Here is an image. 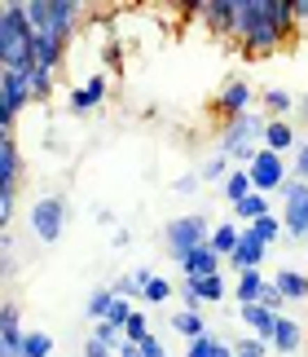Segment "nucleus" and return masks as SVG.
I'll return each mask as SVG.
<instances>
[{"label":"nucleus","mask_w":308,"mask_h":357,"mask_svg":"<svg viewBox=\"0 0 308 357\" xmlns=\"http://www.w3.org/2000/svg\"><path fill=\"white\" fill-rule=\"evenodd\" d=\"M264 128H269V115H256V111L229 119L225 128H220V155H225L233 168H251L256 155L264 150Z\"/></svg>","instance_id":"obj_1"},{"label":"nucleus","mask_w":308,"mask_h":357,"mask_svg":"<svg viewBox=\"0 0 308 357\" xmlns=\"http://www.w3.org/2000/svg\"><path fill=\"white\" fill-rule=\"evenodd\" d=\"M31 26H26L22 0H9L0 9V71H31Z\"/></svg>","instance_id":"obj_2"},{"label":"nucleus","mask_w":308,"mask_h":357,"mask_svg":"<svg viewBox=\"0 0 308 357\" xmlns=\"http://www.w3.org/2000/svg\"><path fill=\"white\" fill-rule=\"evenodd\" d=\"M212 229L216 221H207V212H190V216H172L163 229V238H167V252H172V260H185L194 247H203V243H212Z\"/></svg>","instance_id":"obj_3"},{"label":"nucleus","mask_w":308,"mask_h":357,"mask_svg":"<svg viewBox=\"0 0 308 357\" xmlns=\"http://www.w3.org/2000/svg\"><path fill=\"white\" fill-rule=\"evenodd\" d=\"M66 225H71V203L62 195H45L31 203V234L40 243H58L66 234Z\"/></svg>","instance_id":"obj_4"},{"label":"nucleus","mask_w":308,"mask_h":357,"mask_svg":"<svg viewBox=\"0 0 308 357\" xmlns=\"http://www.w3.org/2000/svg\"><path fill=\"white\" fill-rule=\"evenodd\" d=\"M26 106H31L26 71H0V132H13V123Z\"/></svg>","instance_id":"obj_5"},{"label":"nucleus","mask_w":308,"mask_h":357,"mask_svg":"<svg viewBox=\"0 0 308 357\" xmlns=\"http://www.w3.org/2000/svg\"><path fill=\"white\" fill-rule=\"evenodd\" d=\"M251 185H256V195H282V185L291 181V172H286V159L282 155H273V150H260L256 163H251Z\"/></svg>","instance_id":"obj_6"},{"label":"nucleus","mask_w":308,"mask_h":357,"mask_svg":"<svg viewBox=\"0 0 308 357\" xmlns=\"http://www.w3.org/2000/svg\"><path fill=\"white\" fill-rule=\"evenodd\" d=\"M106 93H110V75L97 71V75H88L84 84H75L71 93H66V106H71L75 115H88V111H97V106L106 102Z\"/></svg>","instance_id":"obj_7"},{"label":"nucleus","mask_w":308,"mask_h":357,"mask_svg":"<svg viewBox=\"0 0 308 357\" xmlns=\"http://www.w3.org/2000/svg\"><path fill=\"white\" fill-rule=\"evenodd\" d=\"M247 106H251V84H247L242 75H233V79H225V89L216 93L212 111L229 123V119H238V115H247Z\"/></svg>","instance_id":"obj_8"},{"label":"nucleus","mask_w":308,"mask_h":357,"mask_svg":"<svg viewBox=\"0 0 308 357\" xmlns=\"http://www.w3.org/2000/svg\"><path fill=\"white\" fill-rule=\"evenodd\" d=\"M22 344H26V331H22V309L5 300L0 305V357H22Z\"/></svg>","instance_id":"obj_9"},{"label":"nucleus","mask_w":308,"mask_h":357,"mask_svg":"<svg viewBox=\"0 0 308 357\" xmlns=\"http://www.w3.org/2000/svg\"><path fill=\"white\" fill-rule=\"evenodd\" d=\"M18 176H22V155L13 132H0V195H18Z\"/></svg>","instance_id":"obj_10"},{"label":"nucleus","mask_w":308,"mask_h":357,"mask_svg":"<svg viewBox=\"0 0 308 357\" xmlns=\"http://www.w3.org/2000/svg\"><path fill=\"white\" fill-rule=\"evenodd\" d=\"M233 13H238V0H203V26L220 40H233Z\"/></svg>","instance_id":"obj_11"},{"label":"nucleus","mask_w":308,"mask_h":357,"mask_svg":"<svg viewBox=\"0 0 308 357\" xmlns=\"http://www.w3.org/2000/svg\"><path fill=\"white\" fill-rule=\"evenodd\" d=\"M220 265H225V256L216 252L212 243L194 247V252L180 260V269H185V278H212V273H220Z\"/></svg>","instance_id":"obj_12"},{"label":"nucleus","mask_w":308,"mask_h":357,"mask_svg":"<svg viewBox=\"0 0 308 357\" xmlns=\"http://www.w3.org/2000/svg\"><path fill=\"white\" fill-rule=\"evenodd\" d=\"M269 349L273 353H282V357H291V353H300L304 349V326L295 322V318H277V326H273V335H269Z\"/></svg>","instance_id":"obj_13"},{"label":"nucleus","mask_w":308,"mask_h":357,"mask_svg":"<svg viewBox=\"0 0 308 357\" xmlns=\"http://www.w3.org/2000/svg\"><path fill=\"white\" fill-rule=\"evenodd\" d=\"M264 252H269V247H264L256 234H251V229H242V243H238V252L229 256V265H233L238 273H247V269H260Z\"/></svg>","instance_id":"obj_14"},{"label":"nucleus","mask_w":308,"mask_h":357,"mask_svg":"<svg viewBox=\"0 0 308 357\" xmlns=\"http://www.w3.org/2000/svg\"><path fill=\"white\" fill-rule=\"evenodd\" d=\"M238 318H242V326L251 335H260V340H269L273 326H277V313L264 309V305H238Z\"/></svg>","instance_id":"obj_15"},{"label":"nucleus","mask_w":308,"mask_h":357,"mask_svg":"<svg viewBox=\"0 0 308 357\" xmlns=\"http://www.w3.org/2000/svg\"><path fill=\"white\" fill-rule=\"evenodd\" d=\"M282 225H286V238H304L308 243V195L282 203Z\"/></svg>","instance_id":"obj_16"},{"label":"nucleus","mask_w":308,"mask_h":357,"mask_svg":"<svg viewBox=\"0 0 308 357\" xmlns=\"http://www.w3.org/2000/svg\"><path fill=\"white\" fill-rule=\"evenodd\" d=\"M295 128H291V119H269V128H264V150H273V155H286V150H295Z\"/></svg>","instance_id":"obj_17"},{"label":"nucleus","mask_w":308,"mask_h":357,"mask_svg":"<svg viewBox=\"0 0 308 357\" xmlns=\"http://www.w3.org/2000/svg\"><path fill=\"white\" fill-rule=\"evenodd\" d=\"M264 287H269V278H264L260 269H247V273H238V282H233V296H238V305H260Z\"/></svg>","instance_id":"obj_18"},{"label":"nucleus","mask_w":308,"mask_h":357,"mask_svg":"<svg viewBox=\"0 0 308 357\" xmlns=\"http://www.w3.org/2000/svg\"><path fill=\"white\" fill-rule=\"evenodd\" d=\"M185 357H238V353H233V344H229L225 335H212V331H207L199 340H190Z\"/></svg>","instance_id":"obj_19"},{"label":"nucleus","mask_w":308,"mask_h":357,"mask_svg":"<svg viewBox=\"0 0 308 357\" xmlns=\"http://www.w3.org/2000/svg\"><path fill=\"white\" fill-rule=\"evenodd\" d=\"M238 243H242V225H238V221H216V229H212V247H216V252L229 260L238 252Z\"/></svg>","instance_id":"obj_20"},{"label":"nucleus","mask_w":308,"mask_h":357,"mask_svg":"<svg viewBox=\"0 0 308 357\" xmlns=\"http://www.w3.org/2000/svg\"><path fill=\"white\" fill-rule=\"evenodd\" d=\"M273 208H269V195H247L242 203H238V208H233V216H238V225H256L260 221V216H269Z\"/></svg>","instance_id":"obj_21"},{"label":"nucleus","mask_w":308,"mask_h":357,"mask_svg":"<svg viewBox=\"0 0 308 357\" xmlns=\"http://www.w3.org/2000/svg\"><path fill=\"white\" fill-rule=\"evenodd\" d=\"M277 291H282L286 300H308V273L300 269H277Z\"/></svg>","instance_id":"obj_22"},{"label":"nucleus","mask_w":308,"mask_h":357,"mask_svg":"<svg viewBox=\"0 0 308 357\" xmlns=\"http://www.w3.org/2000/svg\"><path fill=\"white\" fill-rule=\"evenodd\" d=\"M115 287H93V291H88V305H84V309H88V318L93 322H106L110 318V309H115Z\"/></svg>","instance_id":"obj_23"},{"label":"nucleus","mask_w":308,"mask_h":357,"mask_svg":"<svg viewBox=\"0 0 308 357\" xmlns=\"http://www.w3.org/2000/svg\"><path fill=\"white\" fill-rule=\"evenodd\" d=\"M167 331H176V335H185V340H199V335H207V322H203V313L180 309V313H172V326H167Z\"/></svg>","instance_id":"obj_24"},{"label":"nucleus","mask_w":308,"mask_h":357,"mask_svg":"<svg viewBox=\"0 0 308 357\" xmlns=\"http://www.w3.org/2000/svg\"><path fill=\"white\" fill-rule=\"evenodd\" d=\"M53 75H58V71H45V66H31V71H26V84H31V106H40V102L53 98Z\"/></svg>","instance_id":"obj_25"},{"label":"nucleus","mask_w":308,"mask_h":357,"mask_svg":"<svg viewBox=\"0 0 308 357\" xmlns=\"http://www.w3.org/2000/svg\"><path fill=\"white\" fill-rule=\"evenodd\" d=\"M247 195H256V185H251V172H247V168H233V172H229V181H225V199L238 208V203H242Z\"/></svg>","instance_id":"obj_26"},{"label":"nucleus","mask_w":308,"mask_h":357,"mask_svg":"<svg viewBox=\"0 0 308 357\" xmlns=\"http://www.w3.org/2000/svg\"><path fill=\"white\" fill-rule=\"evenodd\" d=\"M247 229H251V234H256V238H260L264 247H273L277 238L286 234V225L277 221V212H269V216H260V221H256V225H247Z\"/></svg>","instance_id":"obj_27"},{"label":"nucleus","mask_w":308,"mask_h":357,"mask_svg":"<svg viewBox=\"0 0 308 357\" xmlns=\"http://www.w3.org/2000/svg\"><path fill=\"white\" fill-rule=\"evenodd\" d=\"M264 111H269V119H282L286 111H295V98H291L286 89H264Z\"/></svg>","instance_id":"obj_28"},{"label":"nucleus","mask_w":308,"mask_h":357,"mask_svg":"<svg viewBox=\"0 0 308 357\" xmlns=\"http://www.w3.org/2000/svg\"><path fill=\"white\" fill-rule=\"evenodd\" d=\"M93 340H97V344H106V349H123V344H128V340H123V331H119V326L115 322H93Z\"/></svg>","instance_id":"obj_29"},{"label":"nucleus","mask_w":308,"mask_h":357,"mask_svg":"<svg viewBox=\"0 0 308 357\" xmlns=\"http://www.w3.org/2000/svg\"><path fill=\"white\" fill-rule=\"evenodd\" d=\"M22 357H53V335L49 331H26Z\"/></svg>","instance_id":"obj_30"},{"label":"nucleus","mask_w":308,"mask_h":357,"mask_svg":"<svg viewBox=\"0 0 308 357\" xmlns=\"http://www.w3.org/2000/svg\"><path fill=\"white\" fill-rule=\"evenodd\" d=\"M146 335H154L150 331V318H146V309H137L132 318H128V326H123V340H128V344H141Z\"/></svg>","instance_id":"obj_31"},{"label":"nucleus","mask_w":308,"mask_h":357,"mask_svg":"<svg viewBox=\"0 0 308 357\" xmlns=\"http://www.w3.org/2000/svg\"><path fill=\"white\" fill-rule=\"evenodd\" d=\"M229 172H233V163H229L225 155H216V159H207V163H203V172H199V176H203V181H229Z\"/></svg>","instance_id":"obj_32"},{"label":"nucleus","mask_w":308,"mask_h":357,"mask_svg":"<svg viewBox=\"0 0 308 357\" xmlns=\"http://www.w3.org/2000/svg\"><path fill=\"white\" fill-rule=\"evenodd\" d=\"M229 344H233V353H247V357L269 353V340H260V335H238V340H229Z\"/></svg>","instance_id":"obj_33"},{"label":"nucleus","mask_w":308,"mask_h":357,"mask_svg":"<svg viewBox=\"0 0 308 357\" xmlns=\"http://www.w3.org/2000/svg\"><path fill=\"white\" fill-rule=\"evenodd\" d=\"M110 287H115V296H119V300H141V296H146V291H141V282H137L132 273H119V278L110 282Z\"/></svg>","instance_id":"obj_34"},{"label":"nucleus","mask_w":308,"mask_h":357,"mask_svg":"<svg viewBox=\"0 0 308 357\" xmlns=\"http://www.w3.org/2000/svg\"><path fill=\"white\" fill-rule=\"evenodd\" d=\"M146 305H167V300H172V282H167V278H154L150 287H146Z\"/></svg>","instance_id":"obj_35"},{"label":"nucleus","mask_w":308,"mask_h":357,"mask_svg":"<svg viewBox=\"0 0 308 357\" xmlns=\"http://www.w3.org/2000/svg\"><path fill=\"white\" fill-rule=\"evenodd\" d=\"M260 305H264V309H273V313H277V318H282V309L291 305V300H286L282 291H277V282L269 278V287H264V296H260Z\"/></svg>","instance_id":"obj_36"},{"label":"nucleus","mask_w":308,"mask_h":357,"mask_svg":"<svg viewBox=\"0 0 308 357\" xmlns=\"http://www.w3.org/2000/svg\"><path fill=\"white\" fill-rule=\"evenodd\" d=\"M132 313H137V305H132V300H115V309H110V318H106V322H115L119 331H123V326H128V318H132Z\"/></svg>","instance_id":"obj_37"},{"label":"nucleus","mask_w":308,"mask_h":357,"mask_svg":"<svg viewBox=\"0 0 308 357\" xmlns=\"http://www.w3.org/2000/svg\"><path fill=\"white\" fill-rule=\"evenodd\" d=\"M199 185H203V176L199 172H185V176H176V181H172V195H199Z\"/></svg>","instance_id":"obj_38"},{"label":"nucleus","mask_w":308,"mask_h":357,"mask_svg":"<svg viewBox=\"0 0 308 357\" xmlns=\"http://www.w3.org/2000/svg\"><path fill=\"white\" fill-rule=\"evenodd\" d=\"M291 176L308 181V142H300V146H295V163H291Z\"/></svg>","instance_id":"obj_39"},{"label":"nucleus","mask_w":308,"mask_h":357,"mask_svg":"<svg viewBox=\"0 0 308 357\" xmlns=\"http://www.w3.org/2000/svg\"><path fill=\"white\" fill-rule=\"evenodd\" d=\"M308 195V181H300V176H291V181L282 185V203H291V199H304Z\"/></svg>","instance_id":"obj_40"},{"label":"nucleus","mask_w":308,"mask_h":357,"mask_svg":"<svg viewBox=\"0 0 308 357\" xmlns=\"http://www.w3.org/2000/svg\"><path fill=\"white\" fill-rule=\"evenodd\" d=\"M141 353H146V357H167V349H163L159 335H146V340H141Z\"/></svg>","instance_id":"obj_41"},{"label":"nucleus","mask_w":308,"mask_h":357,"mask_svg":"<svg viewBox=\"0 0 308 357\" xmlns=\"http://www.w3.org/2000/svg\"><path fill=\"white\" fill-rule=\"evenodd\" d=\"M84 357H119L115 349H106V344H97V340L88 335V344H84Z\"/></svg>","instance_id":"obj_42"},{"label":"nucleus","mask_w":308,"mask_h":357,"mask_svg":"<svg viewBox=\"0 0 308 357\" xmlns=\"http://www.w3.org/2000/svg\"><path fill=\"white\" fill-rule=\"evenodd\" d=\"M295 18H300V26H308V0H295Z\"/></svg>","instance_id":"obj_43"},{"label":"nucleus","mask_w":308,"mask_h":357,"mask_svg":"<svg viewBox=\"0 0 308 357\" xmlns=\"http://www.w3.org/2000/svg\"><path fill=\"white\" fill-rule=\"evenodd\" d=\"M97 225H115V212H110V208H97Z\"/></svg>","instance_id":"obj_44"},{"label":"nucleus","mask_w":308,"mask_h":357,"mask_svg":"<svg viewBox=\"0 0 308 357\" xmlns=\"http://www.w3.org/2000/svg\"><path fill=\"white\" fill-rule=\"evenodd\" d=\"M106 62H110V66L119 71V45H106Z\"/></svg>","instance_id":"obj_45"},{"label":"nucleus","mask_w":308,"mask_h":357,"mask_svg":"<svg viewBox=\"0 0 308 357\" xmlns=\"http://www.w3.org/2000/svg\"><path fill=\"white\" fill-rule=\"evenodd\" d=\"M119 357H146V353H141V344H123Z\"/></svg>","instance_id":"obj_46"},{"label":"nucleus","mask_w":308,"mask_h":357,"mask_svg":"<svg viewBox=\"0 0 308 357\" xmlns=\"http://www.w3.org/2000/svg\"><path fill=\"white\" fill-rule=\"evenodd\" d=\"M295 111H300V115L308 119V93H304V98H295Z\"/></svg>","instance_id":"obj_47"},{"label":"nucleus","mask_w":308,"mask_h":357,"mask_svg":"<svg viewBox=\"0 0 308 357\" xmlns=\"http://www.w3.org/2000/svg\"><path fill=\"white\" fill-rule=\"evenodd\" d=\"M238 357H247V353H238Z\"/></svg>","instance_id":"obj_48"}]
</instances>
